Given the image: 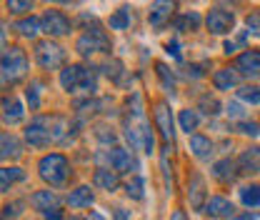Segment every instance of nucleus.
Instances as JSON below:
<instances>
[{
	"label": "nucleus",
	"mask_w": 260,
	"mask_h": 220,
	"mask_svg": "<svg viewBox=\"0 0 260 220\" xmlns=\"http://www.w3.org/2000/svg\"><path fill=\"white\" fill-rule=\"evenodd\" d=\"M68 120L63 115H38L30 125L25 128V140L30 148H48L50 143L65 140Z\"/></svg>",
	"instance_id": "f257e3e1"
},
{
	"label": "nucleus",
	"mask_w": 260,
	"mask_h": 220,
	"mask_svg": "<svg viewBox=\"0 0 260 220\" xmlns=\"http://www.w3.org/2000/svg\"><path fill=\"white\" fill-rule=\"evenodd\" d=\"M38 173L40 178L48 183V185H63L70 175V165H68V158L60 153H50V155H43L38 163Z\"/></svg>",
	"instance_id": "f03ea898"
},
{
	"label": "nucleus",
	"mask_w": 260,
	"mask_h": 220,
	"mask_svg": "<svg viewBox=\"0 0 260 220\" xmlns=\"http://www.w3.org/2000/svg\"><path fill=\"white\" fill-rule=\"evenodd\" d=\"M60 85L65 90H83V93H95V75L83 68V65H65L60 70Z\"/></svg>",
	"instance_id": "7ed1b4c3"
},
{
	"label": "nucleus",
	"mask_w": 260,
	"mask_h": 220,
	"mask_svg": "<svg viewBox=\"0 0 260 220\" xmlns=\"http://www.w3.org/2000/svg\"><path fill=\"white\" fill-rule=\"evenodd\" d=\"M28 73V58L20 48H5L3 53V83L13 85Z\"/></svg>",
	"instance_id": "20e7f679"
},
{
	"label": "nucleus",
	"mask_w": 260,
	"mask_h": 220,
	"mask_svg": "<svg viewBox=\"0 0 260 220\" xmlns=\"http://www.w3.org/2000/svg\"><path fill=\"white\" fill-rule=\"evenodd\" d=\"M75 50H78L80 55L110 53V38H108V33L103 30V28H98V25H95V28H88V30L78 38V43H75Z\"/></svg>",
	"instance_id": "39448f33"
},
{
	"label": "nucleus",
	"mask_w": 260,
	"mask_h": 220,
	"mask_svg": "<svg viewBox=\"0 0 260 220\" xmlns=\"http://www.w3.org/2000/svg\"><path fill=\"white\" fill-rule=\"evenodd\" d=\"M35 60H38V65L43 70H55V68L63 65L65 50L53 40H43V43L35 45Z\"/></svg>",
	"instance_id": "423d86ee"
},
{
	"label": "nucleus",
	"mask_w": 260,
	"mask_h": 220,
	"mask_svg": "<svg viewBox=\"0 0 260 220\" xmlns=\"http://www.w3.org/2000/svg\"><path fill=\"white\" fill-rule=\"evenodd\" d=\"M40 25H43V33H48L50 38H63L70 33V20L60 10H45L40 18Z\"/></svg>",
	"instance_id": "0eeeda50"
},
{
	"label": "nucleus",
	"mask_w": 260,
	"mask_h": 220,
	"mask_svg": "<svg viewBox=\"0 0 260 220\" xmlns=\"http://www.w3.org/2000/svg\"><path fill=\"white\" fill-rule=\"evenodd\" d=\"M175 10H178V3L175 0H153V5H150V25L155 28V30H160L165 28L168 23H170V18L175 15Z\"/></svg>",
	"instance_id": "6e6552de"
},
{
	"label": "nucleus",
	"mask_w": 260,
	"mask_h": 220,
	"mask_svg": "<svg viewBox=\"0 0 260 220\" xmlns=\"http://www.w3.org/2000/svg\"><path fill=\"white\" fill-rule=\"evenodd\" d=\"M205 25H208V30L213 35H225V33L233 30L235 18H233V13H228L223 8H213L208 13V18H205Z\"/></svg>",
	"instance_id": "1a4fd4ad"
},
{
	"label": "nucleus",
	"mask_w": 260,
	"mask_h": 220,
	"mask_svg": "<svg viewBox=\"0 0 260 220\" xmlns=\"http://www.w3.org/2000/svg\"><path fill=\"white\" fill-rule=\"evenodd\" d=\"M153 115H155V125H158V130H160L162 140H165V143H173L175 130H173V115H170L168 103H158L155 110H153Z\"/></svg>",
	"instance_id": "9d476101"
},
{
	"label": "nucleus",
	"mask_w": 260,
	"mask_h": 220,
	"mask_svg": "<svg viewBox=\"0 0 260 220\" xmlns=\"http://www.w3.org/2000/svg\"><path fill=\"white\" fill-rule=\"evenodd\" d=\"M205 215L208 218H230L233 215V203L228 200V198H223V195H213L208 203H205Z\"/></svg>",
	"instance_id": "9b49d317"
},
{
	"label": "nucleus",
	"mask_w": 260,
	"mask_h": 220,
	"mask_svg": "<svg viewBox=\"0 0 260 220\" xmlns=\"http://www.w3.org/2000/svg\"><path fill=\"white\" fill-rule=\"evenodd\" d=\"M235 70H240L243 75L258 78V75H260V50H245V53L238 58Z\"/></svg>",
	"instance_id": "f8f14e48"
},
{
	"label": "nucleus",
	"mask_w": 260,
	"mask_h": 220,
	"mask_svg": "<svg viewBox=\"0 0 260 220\" xmlns=\"http://www.w3.org/2000/svg\"><path fill=\"white\" fill-rule=\"evenodd\" d=\"M188 198H190L193 210H203L205 208V183H203L200 175L190 178V183H188Z\"/></svg>",
	"instance_id": "ddd939ff"
},
{
	"label": "nucleus",
	"mask_w": 260,
	"mask_h": 220,
	"mask_svg": "<svg viewBox=\"0 0 260 220\" xmlns=\"http://www.w3.org/2000/svg\"><path fill=\"white\" fill-rule=\"evenodd\" d=\"M105 155H108V165H110L113 170H118V173H125V170L133 168V158H130V153L123 150V148H113V150H108Z\"/></svg>",
	"instance_id": "4468645a"
},
{
	"label": "nucleus",
	"mask_w": 260,
	"mask_h": 220,
	"mask_svg": "<svg viewBox=\"0 0 260 220\" xmlns=\"http://www.w3.org/2000/svg\"><path fill=\"white\" fill-rule=\"evenodd\" d=\"M93 183H95L98 188L108 190V193H113V190L118 188V170H110V168H98L95 175H93Z\"/></svg>",
	"instance_id": "2eb2a0df"
},
{
	"label": "nucleus",
	"mask_w": 260,
	"mask_h": 220,
	"mask_svg": "<svg viewBox=\"0 0 260 220\" xmlns=\"http://www.w3.org/2000/svg\"><path fill=\"white\" fill-rule=\"evenodd\" d=\"M55 203H58V195L53 193V190H38V193H32L30 195V205L35 210H50V208H55Z\"/></svg>",
	"instance_id": "dca6fc26"
},
{
	"label": "nucleus",
	"mask_w": 260,
	"mask_h": 220,
	"mask_svg": "<svg viewBox=\"0 0 260 220\" xmlns=\"http://www.w3.org/2000/svg\"><path fill=\"white\" fill-rule=\"evenodd\" d=\"M240 173H258L260 170V148H248L238 160Z\"/></svg>",
	"instance_id": "f3484780"
},
{
	"label": "nucleus",
	"mask_w": 260,
	"mask_h": 220,
	"mask_svg": "<svg viewBox=\"0 0 260 220\" xmlns=\"http://www.w3.org/2000/svg\"><path fill=\"white\" fill-rule=\"evenodd\" d=\"M213 85H215L218 90H233V88L238 85V73L230 70V68L218 70V73L213 75Z\"/></svg>",
	"instance_id": "a211bd4d"
},
{
	"label": "nucleus",
	"mask_w": 260,
	"mask_h": 220,
	"mask_svg": "<svg viewBox=\"0 0 260 220\" xmlns=\"http://www.w3.org/2000/svg\"><path fill=\"white\" fill-rule=\"evenodd\" d=\"M68 203H70V208H90L93 205V190L88 188V185L73 190L68 195Z\"/></svg>",
	"instance_id": "6ab92c4d"
},
{
	"label": "nucleus",
	"mask_w": 260,
	"mask_h": 220,
	"mask_svg": "<svg viewBox=\"0 0 260 220\" xmlns=\"http://www.w3.org/2000/svg\"><path fill=\"white\" fill-rule=\"evenodd\" d=\"M190 150H193L195 158L208 160V158H210V153H213V143H210L205 135H190Z\"/></svg>",
	"instance_id": "aec40b11"
},
{
	"label": "nucleus",
	"mask_w": 260,
	"mask_h": 220,
	"mask_svg": "<svg viewBox=\"0 0 260 220\" xmlns=\"http://www.w3.org/2000/svg\"><path fill=\"white\" fill-rule=\"evenodd\" d=\"M3 118H5V123H10V125H15V123H20L23 120V105L18 103V100H3Z\"/></svg>",
	"instance_id": "412c9836"
},
{
	"label": "nucleus",
	"mask_w": 260,
	"mask_h": 220,
	"mask_svg": "<svg viewBox=\"0 0 260 220\" xmlns=\"http://www.w3.org/2000/svg\"><path fill=\"white\" fill-rule=\"evenodd\" d=\"M0 143H3V160H8V158H20V140L13 135V133H3V138H0Z\"/></svg>",
	"instance_id": "4be33fe9"
},
{
	"label": "nucleus",
	"mask_w": 260,
	"mask_h": 220,
	"mask_svg": "<svg viewBox=\"0 0 260 220\" xmlns=\"http://www.w3.org/2000/svg\"><path fill=\"white\" fill-rule=\"evenodd\" d=\"M235 168H238V163H233L230 158H225V160H220V163L213 165V175L218 180H223V183H230L235 178Z\"/></svg>",
	"instance_id": "5701e85b"
},
{
	"label": "nucleus",
	"mask_w": 260,
	"mask_h": 220,
	"mask_svg": "<svg viewBox=\"0 0 260 220\" xmlns=\"http://www.w3.org/2000/svg\"><path fill=\"white\" fill-rule=\"evenodd\" d=\"M20 178H23V170H20V168H3V170H0V190L8 193L10 185H13L15 180H20Z\"/></svg>",
	"instance_id": "b1692460"
},
{
	"label": "nucleus",
	"mask_w": 260,
	"mask_h": 220,
	"mask_svg": "<svg viewBox=\"0 0 260 220\" xmlns=\"http://www.w3.org/2000/svg\"><path fill=\"white\" fill-rule=\"evenodd\" d=\"M15 28H18V33H20L23 38H35L38 33L43 30V25H40V20H35V18H25V20H20V23H15Z\"/></svg>",
	"instance_id": "393cba45"
},
{
	"label": "nucleus",
	"mask_w": 260,
	"mask_h": 220,
	"mask_svg": "<svg viewBox=\"0 0 260 220\" xmlns=\"http://www.w3.org/2000/svg\"><path fill=\"white\" fill-rule=\"evenodd\" d=\"M130 25V8H120L110 15V28L113 30H125Z\"/></svg>",
	"instance_id": "a878e982"
},
{
	"label": "nucleus",
	"mask_w": 260,
	"mask_h": 220,
	"mask_svg": "<svg viewBox=\"0 0 260 220\" xmlns=\"http://www.w3.org/2000/svg\"><path fill=\"white\" fill-rule=\"evenodd\" d=\"M240 200H243V205H248V208L260 205V185H245V188L240 190Z\"/></svg>",
	"instance_id": "bb28decb"
},
{
	"label": "nucleus",
	"mask_w": 260,
	"mask_h": 220,
	"mask_svg": "<svg viewBox=\"0 0 260 220\" xmlns=\"http://www.w3.org/2000/svg\"><path fill=\"white\" fill-rule=\"evenodd\" d=\"M178 120H180V128L190 135V130L198 128V113L190 110V108H185V110H180V118H178Z\"/></svg>",
	"instance_id": "cd10ccee"
},
{
	"label": "nucleus",
	"mask_w": 260,
	"mask_h": 220,
	"mask_svg": "<svg viewBox=\"0 0 260 220\" xmlns=\"http://www.w3.org/2000/svg\"><path fill=\"white\" fill-rule=\"evenodd\" d=\"M32 3H35V0H5V8H8L13 15H23V13L32 10Z\"/></svg>",
	"instance_id": "c85d7f7f"
},
{
	"label": "nucleus",
	"mask_w": 260,
	"mask_h": 220,
	"mask_svg": "<svg viewBox=\"0 0 260 220\" xmlns=\"http://www.w3.org/2000/svg\"><path fill=\"white\" fill-rule=\"evenodd\" d=\"M125 193H128L133 200H143L145 193H143V178H130L125 183Z\"/></svg>",
	"instance_id": "c756f323"
},
{
	"label": "nucleus",
	"mask_w": 260,
	"mask_h": 220,
	"mask_svg": "<svg viewBox=\"0 0 260 220\" xmlns=\"http://www.w3.org/2000/svg\"><path fill=\"white\" fill-rule=\"evenodd\" d=\"M40 83L38 80H32L30 85H28V90H25V98H28V103H30V110H38L40 108Z\"/></svg>",
	"instance_id": "7c9ffc66"
},
{
	"label": "nucleus",
	"mask_w": 260,
	"mask_h": 220,
	"mask_svg": "<svg viewBox=\"0 0 260 220\" xmlns=\"http://www.w3.org/2000/svg\"><path fill=\"white\" fill-rule=\"evenodd\" d=\"M198 25H200V15L198 13H188V15H183L178 20V30H198Z\"/></svg>",
	"instance_id": "2f4dec72"
},
{
	"label": "nucleus",
	"mask_w": 260,
	"mask_h": 220,
	"mask_svg": "<svg viewBox=\"0 0 260 220\" xmlns=\"http://www.w3.org/2000/svg\"><path fill=\"white\" fill-rule=\"evenodd\" d=\"M238 98L245 100V103H260V88L258 85H245L238 90Z\"/></svg>",
	"instance_id": "473e14b6"
},
{
	"label": "nucleus",
	"mask_w": 260,
	"mask_h": 220,
	"mask_svg": "<svg viewBox=\"0 0 260 220\" xmlns=\"http://www.w3.org/2000/svg\"><path fill=\"white\" fill-rule=\"evenodd\" d=\"M200 105L205 108V113H208V115H218V113H220V110H218V108H220V103H218L215 98H210V95H203V98H200Z\"/></svg>",
	"instance_id": "72a5a7b5"
},
{
	"label": "nucleus",
	"mask_w": 260,
	"mask_h": 220,
	"mask_svg": "<svg viewBox=\"0 0 260 220\" xmlns=\"http://www.w3.org/2000/svg\"><path fill=\"white\" fill-rule=\"evenodd\" d=\"M248 33L260 35V13H250L248 15Z\"/></svg>",
	"instance_id": "f704fd0d"
},
{
	"label": "nucleus",
	"mask_w": 260,
	"mask_h": 220,
	"mask_svg": "<svg viewBox=\"0 0 260 220\" xmlns=\"http://www.w3.org/2000/svg\"><path fill=\"white\" fill-rule=\"evenodd\" d=\"M238 130H240V133H245V135H258L260 125L258 123H238Z\"/></svg>",
	"instance_id": "c9c22d12"
},
{
	"label": "nucleus",
	"mask_w": 260,
	"mask_h": 220,
	"mask_svg": "<svg viewBox=\"0 0 260 220\" xmlns=\"http://www.w3.org/2000/svg\"><path fill=\"white\" fill-rule=\"evenodd\" d=\"M155 68H158V75H160V78H162V83H165V88H170V90H173V75H168V68H165V65H162V63H158V65H155Z\"/></svg>",
	"instance_id": "e433bc0d"
},
{
	"label": "nucleus",
	"mask_w": 260,
	"mask_h": 220,
	"mask_svg": "<svg viewBox=\"0 0 260 220\" xmlns=\"http://www.w3.org/2000/svg\"><path fill=\"white\" fill-rule=\"evenodd\" d=\"M228 115L230 118H243V108L238 103H228Z\"/></svg>",
	"instance_id": "4c0bfd02"
},
{
	"label": "nucleus",
	"mask_w": 260,
	"mask_h": 220,
	"mask_svg": "<svg viewBox=\"0 0 260 220\" xmlns=\"http://www.w3.org/2000/svg\"><path fill=\"white\" fill-rule=\"evenodd\" d=\"M43 218L45 220H63V213H60L58 208H50V210H45V213H43Z\"/></svg>",
	"instance_id": "58836bf2"
},
{
	"label": "nucleus",
	"mask_w": 260,
	"mask_h": 220,
	"mask_svg": "<svg viewBox=\"0 0 260 220\" xmlns=\"http://www.w3.org/2000/svg\"><path fill=\"white\" fill-rule=\"evenodd\" d=\"M18 208H23V203H13V205H5V218H13V215H18Z\"/></svg>",
	"instance_id": "ea45409f"
},
{
	"label": "nucleus",
	"mask_w": 260,
	"mask_h": 220,
	"mask_svg": "<svg viewBox=\"0 0 260 220\" xmlns=\"http://www.w3.org/2000/svg\"><path fill=\"white\" fill-rule=\"evenodd\" d=\"M165 50H168V55H173V58H178V60H180V50H178V43H168V45H165Z\"/></svg>",
	"instance_id": "a19ab883"
},
{
	"label": "nucleus",
	"mask_w": 260,
	"mask_h": 220,
	"mask_svg": "<svg viewBox=\"0 0 260 220\" xmlns=\"http://www.w3.org/2000/svg\"><path fill=\"white\" fill-rule=\"evenodd\" d=\"M128 210H123V208H115V220H128Z\"/></svg>",
	"instance_id": "79ce46f5"
},
{
	"label": "nucleus",
	"mask_w": 260,
	"mask_h": 220,
	"mask_svg": "<svg viewBox=\"0 0 260 220\" xmlns=\"http://www.w3.org/2000/svg\"><path fill=\"white\" fill-rule=\"evenodd\" d=\"M170 220H188L185 218V213H183V210H175V213H173V218Z\"/></svg>",
	"instance_id": "37998d69"
},
{
	"label": "nucleus",
	"mask_w": 260,
	"mask_h": 220,
	"mask_svg": "<svg viewBox=\"0 0 260 220\" xmlns=\"http://www.w3.org/2000/svg\"><path fill=\"white\" fill-rule=\"evenodd\" d=\"M225 53H235V45H233L230 40H228V43H225Z\"/></svg>",
	"instance_id": "c03bdc74"
},
{
	"label": "nucleus",
	"mask_w": 260,
	"mask_h": 220,
	"mask_svg": "<svg viewBox=\"0 0 260 220\" xmlns=\"http://www.w3.org/2000/svg\"><path fill=\"white\" fill-rule=\"evenodd\" d=\"M238 220H255V215H250V213H243Z\"/></svg>",
	"instance_id": "a18cd8bd"
},
{
	"label": "nucleus",
	"mask_w": 260,
	"mask_h": 220,
	"mask_svg": "<svg viewBox=\"0 0 260 220\" xmlns=\"http://www.w3.org/2000/svg\"><path fill=\"white\" fill-rule=\"evenodd\" d=\"M88 220H105V218H103L100 213H90V218H88Z\"/></svg>",
	"instance_id": "49530a36"
},
{
	"label": "nucleus",
	"mask_w": 260,
	"mask_h": 220,
	"mask_svg": "<svg viewBox=\"0 0 260 220\" xmlns=\"http://www.w3.org/2000/svg\"><path fill=\"white\" fill-rule=\"evenodd\" d=\"M45 3H73V0H45Z\"/></svg>",
	"instance_id": "de8ad7c7"
},
{
	"label": "nucleus",
	"mask_w": 260,
	"mask_h": 220,
	"mask_svg": "<svg viewBox=\"0 0 260 220\" xmlns=\"http://www.w3.org/2000/svg\"><path fill=\"white\" fill-rule=\"evenodd\" d=\"M70 220H88V218H70Z\"/></svg>",
	"instance_id": "09e8293b"
}]
</instances>
